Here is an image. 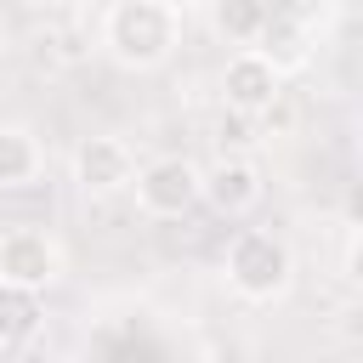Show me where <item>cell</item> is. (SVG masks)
<instances>
[{
	"label": "cell",
	"instance_id": "52a82bcc",
	"mask_svg": "<svg viewBox=\"0 0 363 363\" xmlns=\"http://www.w3.org/2000/svg\"><path fill=\"white\" fill-rule=\"evenodd\" d=\"M199 199L216 216H250L261 204V170L244 153H221L210 170H199Z\"/></svg>",
	"mask_w": 363,
	"mask_h": 363
},
{
	"label": "cell",
	"instance_id": "8992f818",
	"mask_svg": "<svg viewBox=\"0 0 363 363\" xmlns=\"http://www.w3.org/2000/svg\"><path fill=\"white\" fill-rule=\"evenodd\" d=\"M130 176H136V153H130V142H119V136H85L79 147H74V187L79 193H119V187H130Z\"/></svg>",
	"mask_w": 363,
	"mask_h": 363
},
{
	"label": "cell",
	"instance_id": "7a4b0ae2",
	"mask_svg": "<svg viewBox=\"0 0 363 363\" xmlns=\"http://www.w3.org/2000/svg\"><path fill=\"white\" fill-rule=\"evenodd\" d=\"M221 272H227V289H233L238 301L267 306V301H278V295L289 289V278H295V255H289V244H284L278 233H267V227H244V233H233Z\"/></svg>",
	"mask_w": 363,
	"mask_h": 363
},
{
	"label": "cell",
	"instance_id": "3957f363",
	"mask_svg": "<svg viewBox=\"0 0 363 363\" xmlns=\"http://www.w3.org/2000/svg\"><path fill=\"white\" fill-rule=\"evenodd\" d=\"M130 187H136L142 216H153V221H176V216H187V210L199 204V164L182 159V153H159V159L136 164Z\"/></svg>",
	"mask_w": 363,
	"mask_h": 363
},
{
	"label": "cell",
	"instance_id": "ba28073f",
	"mask_svg": "<svg viewBox=\"0 0 363 363\" xmlns=\"http://www.w3.org/2000/svg\"><path fill=\"white\" fill-rule=\"evenodd\" d=\"M45 289H28V284H6L0 278V346H28L45 323Z\"/></svg>",
	"mask_w": 363,
	"mask_h": 363
},
{
	"label": "cell",
	"instance_id": "9c48e42d",
	"mask_svg": "<svg viewBox=\"0 0 363 363\" xmlns=\"http://www.w3.org/2000/svg\"><path fill=\"white\" fill-rule=\"evenodd\" d=\"M45 153L28 125H0V187H28L40 176Z\"/></svg>",
	"mask_w": 363,
	"mask_h": 363
},
{
	"label": "cell",
	"instance_id": "30bf717a",
	"mask_svg": "<svg viewBox=\"0 0 363 363\" xmlns=\"http://www.w3.org/2000/svg\"><path fill=\"white\" fill-rule=\"evenodd\" d=\"M261 23H267V11H255L250 0H227V6H221V28H227L233 40H255Z\"/></svg>",
	"mask_w": 363,
	"mask_h": 363
},
{
	"label": "cell",
	"instance_id": "6da1fadb",
	"mask_svg": "<svg viewBox=\"0 0 363 363\" xmlns=\"http://www.w3.org/2000/svg\"><path fill=\"white\" fill-rule=\"evenodd\" d=\"M102 45L119 68H159L182 45V11L170 0H113L102 17Z\"/></svg>",
	"mask_w": 363,
	"mask_h": 363
},
{
	"label": "cell",
	"instance_id": "8fae6325",
	"mask_svg": "<svg viewBox=\"0 0 363 363\" xmlns=\"http://www.w3.org/2000/svg\"><path fill=\"white\" fill-rule=\"evenodd\" d=\"M40 6H68V0H40Z\"/></svg>",
	"mask_w": 363,
	"mask_h": 363
},
{
	"label": "cell",
	"instance_id": "5b68a950",
	"mask_svg": "<svg viewBox=\"0 0 363 363\" xmlns=\"http://www.w3.org/2000/svg\"><path fill=\"white\" fill-rule=\"evenodd\" d=\"M62 272V250L45 227H6L0 233V278L6 284H28V289H51Z\"/></svg>",
	"mask_w": 363,
	"mask_h": 363
},
{
	"label": "cell",
	"instance_id": "277c9868",
	"mask_svg": "<svg viewBox=\"0 0 363 363\" xmlns=\"http://www.w3.org/2000/svg\"><path fill=\"white\" fill-rule=\"evenodd\" d=\"M221 96H227L233 113L261 119V113H272V102L284 96V68H278L267 51L244 45V51L227 57V68H221Z\"/></svg>",
	"mask_w": 363,
	"mask_h": 363
}]
</instances>
